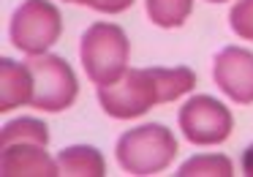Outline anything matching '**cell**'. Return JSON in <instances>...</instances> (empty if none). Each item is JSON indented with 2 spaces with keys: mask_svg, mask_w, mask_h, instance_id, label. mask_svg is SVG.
<instances>
[{
  "mask_svg": "<svg viewBox=\"0 0 253 177\" xmlns=\"http://www.w3.org/2000/svg\"><path fill=\"white\" fill-rule=\"evenodd\" d=\"M144 6H147L150 22L164 30H171L185 25V19L193 11V0H144Z\"/></svg>",
  "mask_w": 253,
  "mask_h": 177,
  "instance_id": "obj_12",
  "label": "cell"
},
{
  "mask_svg": "<svg viewBox=\"0 0 253 177\" xmlns=\"http://www.w3.org/2000/svg\"><path fill=\"white\" fill-rule=\"evenodd\" d=\"M101 109L117 120H133L150 112L155 104H161V93L155 85L150 68H128L123 79L115 85H101L95 88Z\"/></svg>",
  "mask_w": 253,
  "mask_h": 177,
  "instance_id": "obj_4",
  "label": "cell"
},
{
  "mask_svg": "<svg viewBox=\"0 0 253 177\" xmlns=\"http://www.w3.org/2000/svg\"><path fill=\"white\" fill-rule=\"evenodd\" d=\"M240 164H242V172H245L248 177H253V144H248V147L242 150Z\"/></svg>",
  "mask_w": 253,
  "mask_h": 177,
  "instance_id": "obj_17",
  "label": "cell"
},
{
  "mask_svg": "<svg viewBox=\"0 0 253 177\" xmlns=\"http://www.w3.org/2000/svg\"><path fill=\"white\" fill-rule=\"evenodd\" d=\"M133 6V0H101L98 3V11L101 14H120L126 8Z\"/></svg>",
  "mask_w": 253,
  "mask_h": 177,
  "instance_id": "obj_16",
  "label": "cell"
},
{
  "mask_svg": "<svg viewBox=\"0 0 253 177\" xmlns=\"http://www.w3.org/2000/svg\"><path fill=\"white\" fill-rule=\"evenodd\" d=\"M229 25L240 39L253 41V0H237L229 11Z\"/></svg>",
  "mask_w": 253,
  "mask_h": 177,
  "instance_id": "obj_15",
  "label": "cell"
},
{
  "mask_svg": "<svg viewBox=\"0 0 253 177\" xmlns=\"http://www.w3.org/2000/svg\"><path fill=\"white\" fill-rule=\"evenodd\" d=\"M79 57L84 74L95 88L115 85L128 71V57H131L126 30L115 22H93L79 39Z\"/></svg>",
  "mask_w": 253,
  "mask_h": 177,
  "instance_id": "obj_1",
  "label": "cell"
},
{
  "mask_svg": "<svg viewBox=\"0 0 253 177\" xmlns=\"http://www.w3.org/2000/svg\"><path fill=\"white\" fill-rule=\"evenodd\" d=\"M207 3H226V0H207Z\"/></svg>",
  "mask_w": 253,
  "mask_h": 177,
  "instance_id": "obj_19",
  "label": "cell"
},
{
  "mask_svg": "<svg viewBox=\"0 0 253 177\" xmlns=\"http://www.w3.org/2000/svg\"><path fill=\"white\" fill-rule=\"evenodd\" d=\"M63 33V17L49 0H25L11 14L8 39L25 55H44Z\"/></svg>",
  "mask_w": 253,
  "mask_h": 177,
  "instance_id": "obj_3",
  "label": "cell"
},
{
  "mask_svg": "<svg viewBox=\"0 0 253 177\" xmlns=\"http://www.w3.org/2000/svg\"><path fill=\"white\" fill-rule=\"evenodd\" d=\"M117 164L128 175H158L174 161L177 139L161 123H144L139 128H128L117 139Z\"/></svg>",
  "mask_w": 253,
  "mask_h": 177,
  "instance_id": "obj_2",
  "label": "cell"
},
{
  "mask_svg": "<svg viewBox=\"0 0 253 177\" xmlns=\"http://www.w3.org/2000/svg\"><path fill=\"white\" fill-rule=\"evenodd\" d=\"M33 71L28 63L11 57L0 60V112H11L17 106H30L33 101Z\"/></svg>",
  "mask_w": 253,
  "mask_h": 177,
  "instance_id": "obj_9",
  "label": "cell"
},
{
  "mask_svg": "<svg viewBox=\"0 0 253 177\" xmlns=\"http://www.w3.org/2000/svg\"><path fill=\"white\" fill-rule=\"evenodd\" d=\"M14 142H30V144H49V128L44 120L36 117H17V120L6 123L0 131V144H14Z\"/></svg>",
  "mask_w": 253,
  "mask_h": 177,
  "instance_id": "obj_13",
  "label": "cell"
},
{
  "mask_svg": "<svg viewBox=\"0 0 253 177\" xmlns=\"http://www.w3.org/2000/svg\"><path fill=\"white\" fill-rule=\"evenodd\" d=\"M33 71V101L30 106L44 112H63L77 101L79 82L74 68L57 55H30L25 60Z\"/></svg>",
  "mask_w": 253,
  "mask_h": 177,
  "instance_id": "obj_5",
  "label": "cell"
},
{
  "mask_svg": "<svg viewBox=\"0 0 253 177\" xmlns=\"http://www.w3.org/2000/svg\"><path fill=\"white\" fill-rule=\"evenodd\" d=\"M155 85H158L161 93V104H169V101H177L180 95L191 93L196 88V71L188 66H174V68H161L153 66L150 68Z\"/></svg>",
  "mask_w": 253,
  "mask_h": 177,
  "instance_id": "obj_11",
  "label": "cell"
},
{
  "mask_svg": "<svg viewBox=\"0 0 253 177\" xmlns=\"http://www.w3.org/2000/svg\"><path fill=\"white\" fill-rule=\"evenodd\" d=\"M57 166L60 175L71 177H104L106 175V161L101 150L93 144H71V147L57 153Z\"/></svg>",
  "mask_w": 253,
  "mask_h": 177,
  "instance_id": "obj_10",
  "label": "cell"
},
{
  "mask_svg": "<svg viewBox=\"0 0 253 177\" xmlns=\"http://www.w3.org/2000/svg\"><path fill=\"white\" fill-rule=\"evenodd\" d=\"M182 136L191 144H220L234 131V117L229 106L212 95H193L177 112Z\"/></svg>",
  "mask_w": 253,
  "mask_h": 177,
  "instance_id": "obj_6",
  "label": "cell"
},
{
  "mask_svg": "<svg viewBox=\"0 0 253 177\" xmlns=\"http://www.w3.org/2000/svg\"><path fill=\"white\" fill-rule=\"evenodd\" d=\"M0 172L6 177H55L60 175V166H57V158H52L41 144L14 142L3 144Z\"/></svg>",
  "mask_w": 253,
  "mask_h": 177,
  "instance_id": "obj_8",
  "label": "cell"
},
{
  "mask_svg": "<svg viewBox=\"0 0 253 177\" xmlns=\"http://www.w3.org/2000/svg\"><path fill=\"white\" fill-rule=\"evenodd\" d=\"M180 177H231L234 166H231L229 155L223 153H199L188 158L185 164L177 169Z\"/></svg>",
  "mask_w": 253,
  "mask_h": 177,
  "instance_id": "obj_14",
  "label": "cell"
},
{
  "mask_svg": "<svg viewBox=\"0 0 253 177\" xmlns=\"http://www.w3.org/2000/svg\"><path fill=\"white\" fill-rule=\"evenodd\" d=\"M212 79L234 104H253V52L229 44L215 52Z\"/></svg>",
  "mask_w": 253,
  "mask_h": 177,
  "instance_id": "obj_7",
  "label": "cell"
},
{
  "mask_svg": "<svg viewBox=\"0 0 253 177\" xmlns=\"http://www.w3.org/2000/svg\"><path fill=\"white\" fill-rule=\"evenodd\" d=\"M68 3H79V6H90V8H95V11H98V3H101V0H68Z\"/></svg>",
  "mask_w": 253,
  "mask_h": 177,
  "instance_id": "obj_18",
  "label": "cell"
}]
</instances>
